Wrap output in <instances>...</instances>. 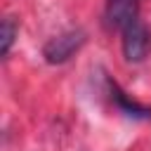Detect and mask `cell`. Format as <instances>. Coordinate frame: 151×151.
Segmentation results:
<instances>
[{
  "label": "cell",
  "mask_w": 151,
  "mask_h": 151,
  "mask_svg": "<svg viewBox=\"0 0 151 151\" xmlns=\"http://www.w3.org/2000/svg\"><path fill=\"white\" fill-rule=\"evenodd\" d=\"M19 38V21L14 17H5L2 19V59H7L12 54V47Z\"/></svg>",
  "instance_id": "obj_5"
},
{
  "label": "cell",
  "mask_w": 151,
  "mask_h": 151,
  "mask_svg": "<svg viewBox=\"0 0 151 151\" xmlns=\"http://www.w3.org/2000/svg\"><path fill=\"white\" fill-rule=\"evenodd\" d=\"M87 42V33L83 28H66L59 31L57 35L47 38L42 45V59L50 66H61L66 61H71Z\"/></svg>",
  "instance_id": "obj_1"
},
{
  "label": "cell",
  "mask_w": 151,
  "mask_h": 151,
  "mask_svg": "<svg viewBox=\"0 0 151 151\" xmlns=\"http://www.w3.org/2000/svg\"><path fill=\"white\" fill-rule=\"evenodd\" d=\"M139 0H106L104 2V26L111 31H123L142 17Z\"/></svg>",
  "instance_id": "obj_4"
},
{
  "label": "cell",
  "mask_w": 151,
  "mask_h": 151,
  "mask_svg": "<svg viewBox=\"0 0 151 151\" xmlns=\"http://www.w3.org/2000/svg\"><path fill=\"white\" fill-rule=\"evenodd\" d=\"M120 52L127 64H142L151 57V26L142 17L120 31Z\"/></svg>",
  "instance_id": "obj_2"
},
{
  "label": "cell",
  "mask_w": 151,
  "mask_h": 151,
  "mask_svg": "<svg viewBox=\"0 0 151 151\" xmlns=\"http://www.w3.org/2000/svg\"><path fill=\"white\" fill-rule=\"evenodd\" d=\"M104 92H106V99L111 101V106L118 113H123L125 118H132V120H151V106L142 104L130 92H125L111 76H104Z\"/></svg>",
  "instance_id": "obj_3"
}]
</instances>
